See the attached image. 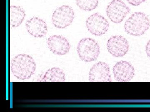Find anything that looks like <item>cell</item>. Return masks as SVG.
I'll return each instance as SVG.
<instances>
[{
  "instance_id": "obj_1",
  "label": "cell",
  "mask_w": 150,
  "mask_h": 112,
  "mask_svg": "<svg viewBox=\"0 0 150 112\" xmlns=\"http://www.w3.org/2000/svg\"><path fill=\"white\" fill-rule=\"evenodd\" d=\"M10 68L13 74L17 78L27 80L35 74L36 65L32 57L26 54H21L12 60Z\"/></svg>"
},
{
  "instance_id": "obj_2",
  "label": "cell",
  "mask_w": 150,
  "mask_h": 112,
  "mask_svg": "<svg viewBox=\"0 0 150 112\" xmlns=\"http://www.w3.org/2000/svg\"><path fill=\"white\" fill-rule=\"evenodd\" d=\"M149 19L141 12L132 14L124 24L125 31L129 35L139 36L144 35L149 28Z\"/></svg>"
},
{
  "instance_id": "obj_3",
  "label": "cell",
  "mask_w": 150,
  "mask_h": 112,
  "mask_svg": "<svg viewBox=\"0 0 150 112\" xmlns=\"http://www.w3.org/2000/svg\"><path fill=\"white\" fill-rule=\"evenodd\" d=\"M77 51L82 60L91 62L98 57L100 53V48L95 40L92 38H85L79 42Z\"/></svg>"
},
{
  "instance_id": "obj_4",
  "label": "cell",
  "mask_w": 150,
  "mask_h": 112,
  "mask_svg": "<svg viewBox=\"0 0 150 112\" xmlns=\"http://www.w3.org/2000/svg\"><path fill=\"white\" fill-rule=\"evenodd\" d=\"M131 11L130 8L121 0H112L106 10V15L112 22L121 23Z\"/></svg>"
},
{
  "instance_id": "obj_5",
  "label": "cell",
  "mask_w": 150,
  "mask_h": 112,
  "mask_svg": "<svg viewBox=\"0 0 150 112\" xmlns=\"http://www.w3.org/2000/svg\"><path fill=\"white\" fill-rule=\"evenodd\" d=\"M75 17L74 10L69 6L64 5L59 7L54 11L52 20L55 27L63 29L69 27Z\"/></svg>"
},
{
  "instance_id": "obj_6",
  "label": "cell",
  "mask_w": 150,
  "mask_h": 112,
  "mask_svg": "<svg viewBox=\"0 0 150 112\" xmlns=\"http://www.w3.org/2000/svg\"><path fill=\"white\" fill-rule=\"evenodd\" d=\"M86 26L89 32L96 36H101L107 32L109 24L104 16L98 13L92 15L87 19Z\"/></svg>"
},
{
  "instance_id": "obj_7",
  "label": "cell",
  "mask_w": 150,
  "mask_h": 112,
  "mask_svg": "<svg viewBox=\"0 0 150 112\" xmlns=\"http://www.w3.org/2000/svg\"><path fill=\"white\" fill-rule=\"evenodd\" d=\"M107 48L112 55L121 57L128 53L129 46L126 38L120 35H115L110 37L108 41Z\"/></svg>"
},
{
  "instance_id": "obj_8",
  "label": "cell",
  "mask_w": 150,
  "mask_h": 112,
  "mask_svg": "<svg viewBox=\"0 0 150 112\" xmlns=\"http://www.w3.org/2000/svg\"><path fill=\"white\" fill-rule=\"evenodd\" d=\"M89 80L91 82L112 81L110 68L105 63L100 62L94 65L89 72Z\"/></svg>"
},
{
  "instance_id": "obj_9",
  "label": "cell",
  "mask_w": 150,
  "mask_h": 112,
  "mask_svg": "<svg viewBox=\"0 0 150 112\" xmlns=\"http://www.w3.org/2000/svg\"><path fill=\"white\" fill-rule=\"evenodd\" d=\"M114 78L120 82H126L132 80L135 74L134 66L125 61L118 62L112 68Z\"/></svg>"
},
{
  "instance_id": "obj_10",
  "label": "cell",
  "mask_w": 150,
  "mask_h": 112,
  "mask_svg": "<svg viewBox=\"0 0 150 112\" xmlns=\"http://www.w3.org/2000/svg\"><path fill=\"white\" fill-rule=\"evenodd\" d=\"M47 45L50 50L55 55H64L68 53L71 49L69 42L66 37L60 35H54L49 37Z\"/></svg>"
},
{
  "instance_id": "obj_11",
  "label": "cell",
  "mask_w": 150,
  "mask_h": 112,
  "mask_svg": "<svg viewBox=\"0 0 150 112\" xmlns=\"http://www.w3.org/2000/svg\"><path fill=\"white\" fill-rule=\"evenodd\" d=\"M26 29L30 35L35 38L44 37L48 31V27L46 22L42 19L34 17L26 22Z\"/></svg>"
},
{
  "instance_id": "obj_12",
  "label": "cell",
  "mask_w": 150,
  "mask_h": 112,
  "mask_svg": "<svg viewBox=\"0 0 150 112\" xmlns=\"http://www.w3.org/2000/svg\"><path fill=\"white\" fill-rule=\"evenodd\" d=\"M9 15L10 27L15 28L19 26L24 21L25 13L23 9L19 6H11Z\"/></svg>"
},
{
  "instance_id": "obj_13",
  "label": "cell",
  "mask_w": 150,
  "mask_h": 112,
  "mask_svg": "<svg viewBox=\"0 0 150 112\" xmlns=\"http://www.w3.org/2000/svg\"><path fill=\"white\" fill-rule=\"evenodd\" d=\"M43 79L45 82H64L65 81L64 72L59 68H52L46 71Z\"/></svg>"
},
{
  "instance_id": "obj_14",
  "label": "cell",
  "mask_w": 150,
  "mask_h": 112,
  "mask_svg": "<svg viewBox=\"0 0 150 112\" xmlns=\"http://www.w3.org/2000/svg\"><path fill=\"white\" fill-rule=\"evenodd\" d=\"M77 5L82 10L90 11L98 7V0H76Z\"/></svg>"
},
{
  "instance_id": "obj_15",
  "label": "cell",
  "mask_w": 150,
  "mask_h": 112,
  "mask_svg": "<svg viewBox=\"0 0 150 112\" xmlns=\"http://www.w3.org/2000/svg\"><path fill=\"white\" fill-rule=\"evenodd\" d=\"M129 4L134 6H138L142 4V3H144L147 0H126Z\"/></svg>"
},
{
  "instance_id": "obj_16",
  "label": "cell",
  "mask_w": 150,
  "mask_h": 112,
  "mask_svg": "<svg viewBox=\"0 0 150 112\" xmlns=\"http://www.w3.org/2000/svg\"><path fill=\"white\" fill-rule=\"evenodd\" d=\"M145 50H146L147 55L148 57L150 59V40L147 43Z\"/></svg>"
}]
</instances>
